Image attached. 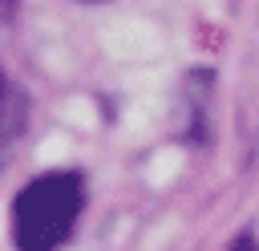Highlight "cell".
<instances>
[{"label": "cell", "instance_id": "1", "mask_svg": "<svg viewBox=\"0 0 259 251\" xmlns=\"http://www.w3.org/2000/svg\"><path fill=\"white\" fill-rule=\"evenodd\" d=\"M85 206V186L77 170H49L32 178L12 202V239L16 251H57Z\"/></svg>", "mask_w": 259, "mask_h": 251}, {"label": "cell", "instance_id": "5", "mask_svg": "<svg viewBox=\"0 0 259 251\" xmlns=\"http://www.w3.org/2000/svg\"><path fill=\"white\" fill-rule=\"evenodd\" d=\"M89 4H93V0H89Z\"/></svg>", "mask_w": 259, "mask_h": 251}, {"label": "cell", "instance_id": "4", "mask_svg": "<svg viewBox=\"0 0 259 251\" xmlns=\"http://www.w3.org/2000/svg\"><path fill=\"white\" fill-rule=\"evenodd\" d=\"M12 4L16 0H0V16H12Z\"/></svg>", "mask_w": 259, "mask_h": 251}, {"label": "cell", "instance_id": "3", "mask_svg": "<svg viewBox=\"0 0 259 251\" xmlns=\"http://www.w3.org/2000/svg\"><path fill=\"white\" fill-rule=\"evenodd\" d=\"M231 251H259V247H255V235H247V231H243V235L231 243Z\"/></svg>", "mask_w": 259, "mask_h": 251}, {"label": "cell", "instance_id": "2", "mask_svg": "<svg viewBox=\"0 0 259 251\" xmlns=\"http://www.w3.org/2000/svg\"><path fill=\"white\" fill-rule=\"evenodd\" d=\"M20 130H24V97L4 81V73H0V162H4V154L12 150V142L20 138Z\"/></svg>", "mask_w": 259, "mask_h": 251}]
</instances>
